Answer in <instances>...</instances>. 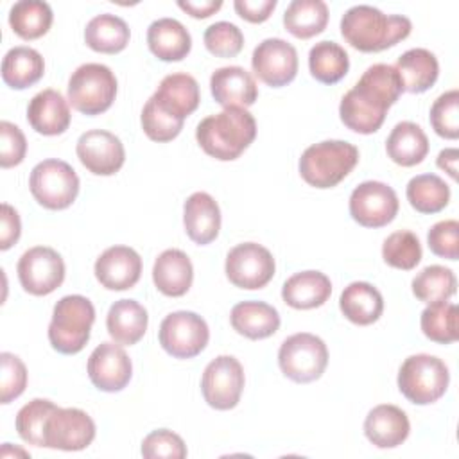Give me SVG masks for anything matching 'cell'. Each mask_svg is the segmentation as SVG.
Segmentation results:
<instances>
[{
    "label": "cell",
    "instance_id": "4dcf8cb0",
    "mask_svg": "<svg viewBox=\"0 0 459 459\" xmlns=\"http://www.w3.org/2000/svg\"><path fill=\"white\" fill-rule=\"evenodd\" d=\"M342 316L360 326L373 325L384 312V298L377 287L368 281H351L339 298Z\"/></svg>",
    "mask_w": 459,
    "mask_h": 459
},
{
    "label": "cell",
    "instance_id": "cb8c5ba5",
    "mask_svg": "<svg viewBox=\"0 0 459 459\" xmlns=\"http://www.w3.org/2000/svg\"><path fill=\"white\" fill-rule=\"evenodd\" d=\"M152 281L165 296H185L194 281V267L186 253L174 247L160 253L152 265Z\"/></svg>",
    "mask_w": 459,
    "mask_h": 459
},
{
    "label": "cell",
    "instance_id": "d4e9b609",
    "mask_svg": "<svg viewBox=\"0 0 459 459\" xmlns=\"http://www.w3.org/2000/svg\"><path fill=\"white\" fill-rule=\"evenodd\" d=\"M170 115L185 120L192 115L201 100L199 84L188 74H169L161 79L158 90L151 95Z\"/></svg>",
    "mask_w": 459,
    "mask_h": 459
},
{
    "label": "cell",
    "instance_id": "7bdbcfd3",
    "mask_svg": "<svg viewBox=\"0 0 459 459\" xmlns=\"http://www.w3.org/2000/svg\"><path fill=\"white\" fill-rule=\"evenodd\" d=\"M140 120H142L143 133L154 142L174 140L181 133L183 122H185V120L170 115L167 109H163L152 97L145 102Z\"/></svg>",
    "mask_w": 459,
    "mask_h": 459
},
{
    "label": "cell",
    "instance_id": "6da1fadb",
    "mask_svg": "<svg viewBox=\"0 0 459 459\" xmlns=\"http://www.w3.org/2000/svg\"><path fill=\"white\" fill-rule=\"evenodd\" d=\"M402 91V81L393 65H371L341 99V122L359 134H371L380 129L387 109L400 99Z\"/></svg>",
    "mask_w": 459,
    "mask_h": 459
},
{
    "label": "cell",
    "instance_id": "db71d44e",
    "mask_svg": "<svg viewBox=\"0 0 459 459\" xmlns=\"http://www.w3.org/2000/svg\"><path fill=\"white\" fill-rule=\"evenodd\" d=\"M457 160H459V151L455 147H450V149H443L437 154L436 163L441 170L448 172L452 179H457Z\"/></svg>",
    "mask_w": 459,
    "mask_h": 459
},
{
    "label": "cell",
    "instance_id": "d590c367",
    "mask_svg": "<svg viewBox=\"0 0 459 459\" xmlns=\"http://www.w3.org/2000/svg\"><path fill=\"white\" fill-rule=\"evenodd\" d=\"M54 14L43 0H20L9 9V25L22 39H38L52 25Z\"/></svg>",
    "mask_w": 459,
    "mask_h": 459
},
{
    "label": "cell",
    "instance_id": "7c38bea8",
    "mask_svg": "<svg viewBox=\"0 0 459 459\" xmlns=\"http://www.w3.org/2000/svg\"><path fill=\"white\" fill-rule=\"evenodd\" d=\"M244 382L242 364L231 355H219L204 368L201 378L203 398L217 411H230L238 403Z\"/></svg>",
    "mask_w": 459,
    "mask_h": 459
},
{
    "label": "cell",
    "instance_id": "74e56055",
    "mask_svg": "<svg viewBox=\"0 0 459 459\" xmlns=\"http://www.w3.org/2000/svg\"><path fill=\"white\" fill-rule=\"evenodd\" d=\"M409 204L420 213H437L450 201L448 185L436 174H420L407 183Z\"/></svg>",
    "mask_w": 459,
    "mask_h": 459
},
{
    "label": "cell",
    "instance_id": "ee69618b",
    "mask_svg": "<svg viewBox=\"0 0 459 459\" xmlns=\"http://www.w3.org/2000/svg\"><path fill=\"white\" fill-rule=\"evenodd\" d=\"M430 124L436 134L446 140L459 136V91L450 90L441 93L430 108Z\"/></svg>",
    "mask_w": 459,
    "mask_h": 459
},
{
    "label": "cell",
    "instance_id": "e575fe53",
    "mask_svg": "<svg viewBox=\"0 0 459 459\" xmlns=\"http://www.w3.org/2000/svg\"><path fill=\"white\" fill-rule=\"evenodd\" d=\"M326 23L328 5L323 0H292L283 13L285 29L299 39L321 34Z\"/></svg>",
    "mask_w": 459,
    "mask_h": 459
},
{
    "label": "cell",
    "instance_id": "30bf717a",
    "mask_svg": "<svg viewBox=\"0 0 459 459\" xmlns=\"http://www.w3.org/2000/svg\"><path fill=\"white\" fill-rule=\"evenodd\" d=\"M160 344L174 359H192L199 355L210 339L206 321L190 310H178L160 325Z\"/></svg>",
    "mask_w": 459,
    "mask_h": 459
},
{
    "label": "cell",
    "instance_id": "44dd1931",
    "mask_svg": "<svg viewBox=\"0 0 459 459\" xmlns=\"http://www.w3.org/2000/svg\"><path fill=\"white\" fill-rule=\"evenodd\" d=\"M411 432L407 414L391 403L373 407L364 420V434L378 448H394L402 445Z\"/></svg>",
    "mask_w": 459,
    "mask_h": 459
},
{
    "label": "cell",
    "instance_id": "8992f818",
    "mask_svg": "<svg viewBox=\"0 0 459 459\" xmlns=\"http://www.w3.org/2000/svg\"><path fill=\"white\" fill-rule=\"evenodd\" d=\"M400 393L416 405H429L437 402L450 382L446 364L436 355L418 353L403 360L398 371Z\"/></svg>",
    "mask_w": 459,
    "mask_h": 459
},
{
    "label": "cell",
    "instance_id": "5b68a950",
    "mask_svg": "<svg viewBox=\"0 0 459 459\" xmlns=\"http://www.w3.org/2000/svg\"><path fill=\"white\" fill-rule=\"evenodd\" d=\"M93 321L95 307L86 296H63L54 305L48 325V341L52 348L63 355L79 353L90 339Z\"/></svg>",
    "mask_w": 459,
    "mask_h": 459
},
{
    "label": "cell",
    "instance_id": "5bb4252c",
    "mask_svg": "<svg viewBox=\"0 0 459 459\" xmlns=\"http://www.w3.org/2000/svg\"><path fill=\"white\" fill-rule=\"evenodd\" d=\"M396 192L382 181H364L350 195V215L364 228H382L398 213Z\"/></svg>",
    "mask_w": 459,
    "mask_h": 459
},
{
    "label": "cell",
    "instance_id": "ba28073f",
    "mask_svg": "<svg viewBox=\"0 0 459 459\" xmlns=\"http://www.w3.org/2000/svg\"><path fill=\"white\" fill-rule=\"evenodd\" d=\"M281 373L298 384L317 380L328 364V350L321 337L299 332L287 337L278 351Z\"/></svg>",
    "mask_w": 459,
    "mask_h": 459
},
{
    "label": "cell",
    "instance_id": "681fc988",
    "mask_svg": "<svg viewBox=\"0 0 459 459\" xmlns=\"http://www.w3.org/2000/svg\"><path fill=\"white\" fill-rule=\"evenodd\" d=\"M27 152L25 134L13 122H0V167L9 169L20 165Z\"/></svg>",
    "mask_w": 459,
    "mask_h": 459
},
{
    "label": "cell",
    "instance_id": "7402d4cb",
    "mask_svg": "<svg viewBox=\"0 0 459 459\" xmlns=\"http://www.w3.org/2000/svg\"><path fill=\"white\" fill-rule=\"evenodd\" d=\"M68 100L52 88L36 93L27 106V120L30 127L45 136H56L70 126Z\"/></svg>",
    "mask_w": 459,
    "mask_h": 459
},
{
    "label": "cell",
    "instance_id": "836d02e7",
    "mask_svg": "<svg viewBox=\"0 0 459 459\" xmlns=\"http://www.w3.org/2000/svg\"><path fill=\"white\" fill-rule=\"evenodd\" d=\"M129 27L127 23L111 13H102L93 16L84 29L86 45L102 54H118L129 43Z\"/></svg>",
    "mask_w": 459,
    "mask_h": 459
},
{
    "label": "cell",
    "instance_id": "277c9868",
    "mask_svg": "<svg viewBox=\"0 0 459 459\" xmlns=\"http://www.w3.org/2000/svg\"><path fill=\"white\" fill-rule=\"evenodd\" d=\"M359 149L344 140H325L307 147L299 158V174L310 186L332 188L357 165Z\"/></svg>",
    "mask_w": 459,
    "mask_h": 459
},
{
    "label": "cell",
    "instance_id": "8fae6325",
    "mask_svg": "<svg viewBox=\"0 0 459 459\" xmlns=\"http://www.w3.org/2000/svg\"><path fill=\"white\" fill-rule=\"evenodd\" d=\"M228 280L238 289H262L276 271L271 251L256 242H244L230 249L224 264Z\"/></svg>",
    "mask_w": 459,
    "mask_h": 459
},
{
    "label": "cell",
    "instance_id": "ac0fdd59",
    "mask_svg": "<svg viewBox=\"0 0 459 459\" xmlns=\"http://www.w3.org/2000/svg\"><path fill=\"white\" fill-rule=\"evenodd\" d=\"M133 375V364L118 342H100L88 359V377L99 391H122Z\"/></svg>",
    "mask_w": 459,
    "mask_h": 459
},
{
    "label": "cell",
    "instance_id": "f5cc1de1",
    "mask_svg": "<svg viewBox=\"0 0 459 459\" xmlns=\"http://www.w3.org/2000/svg\"><path fill=\"white\" fill-rule=\"evenodd\" d=\"M178 5L188 13L190 16L194 18H208L212 14H215L221 7H222V2L221 0H203V2H194V0H179Z\"/></svg>",
    "mask_w": 459,
    "mask_h": 459
},
{
    "label": "cell",
    "instance_id": "c3c4849f",
    "mask_svg": "<svg viewBox=\"0 0 459 459\" xmlns=\"http://www.w3.org/2000/svg\"><path fill=\"white\" fill-rule=\"evenodd\" d=\"M429 249L441 258L457 260L459 256V222L455 219H446L436 222L427 235Z\"/></svg>",
    "mask_w": 459,
    "mask_h": 459
},
{
    "label": "cell",
    "instance_id": "ab89813d",
    "mask_svg": "<svg viewBox=\"0 0 459 459\" xmlns=\"http://www.w3.org/2000/svg\"><path fill=\"white\" fill-rule=\"evenodd\" d=\"M420 325L427 339L439 344H450L459 337L457 307L448 301L430 303L421 312Z\"/></svg>",
    "mask_w": 459,
    "mask_h": 459
},
{
    "label": "cell",
    "instance_id": "d6986e66",
    "mask_svg": "<svg viewBox=\"0 0 459 459\" xmlns=\"http://www.w3.org/2000/svg\"><path fill=\"white\" fill-rule=\"evenodd\" d=\"M95 278L108 290H126L136 285L142 274V258L129 246H111L95 260Z\"/></svg>",
    "mask_w": 459,
    "mask_h": 459
},
{
    "label": "cell",
    "instance_id": "f546056e",
    "mask_svg": "<svg viewBox=\"0 0 459 459\" xmlns=\"http://www.w3.org/2000/svg\"><path fill=\"white\" fill-rule=\"evenodd\" d=\"M394 70L402 81L403 91L423 93L437 81L439 63L430 50L418 47L403 52L396 59Z\"/></svg>",
    "mask_w": 459,
    "mask_h": 459
},
{
    "label": "cell",
    "instance_id": "816d5d0a",
    "mask_svg": "<svg viewBox=\"0 0 459 459\" xmlns=\"http://www.w3.org/2000/svg\"><path fill=\"white\" fill-rule=\"evenodd\" d=\"M233 7L242 20L251 23H262L274 11L276 0H235Z\"/></svg>",
    "mask_w": 459,
    "mask_h": 459
},
{
    "label": "cell",
    "instance_id": "603a6c76",
    "mask_svg": "<svg viewBox=\"0 0 459 459\" xmlns=\"http://www.w3.org/2000/svg\"><path fill=\"white\" fill-rule=\"evenodd\" d=\"M183 224L188 238L199 246L217 238L221 230V210L206 192H194L183 204Z\"/></svg>",
    "mask_w": 459,
    "mask_h": 459
},
{
    "label": "cell",
    "instance_id": "3957f363",
    "mask_svg": "<svg viewBox=\"0 0 459 459\" xmlns=\"http://www.w3.org/2000/svg\"><path fill=\"white\" fill-rule=\"evenodd\" d=\"M256 122L246 108H224L197 124L195 140L201 149L219 160H237L255 140Z\"/></svg>",
    "mask_w": 459,
    "mask_h": 459
},
{
    "label": "cell",
    "instance_id": "f6af8a7d",
    "mask_svg": "<svg viewBox=\"0 0 459 459\" xmlns=\"http://www.w3.org/2000/svg\"><path fill=\"white\" fill-rule=\"evenodd\" d=\"M204 47L217 57H235L244 47V34L231 22H215L204 30Z\"/></svg>",
    "mask_w": 459,
    "mask_h": 459
},
{
    "label": "cell",
    "instance_id": "e0dca14e",
    "mask_svg": "<svg viewBox=\"0 0 459 459\" xmlns=\"http://www.w3.org/2000/svg\"><path fill=\"white\" fill-rule=\"evenodd\" d=\"M79 161L95 176H113L126 161V149L118 136L104 129H90L77 140Z\"/></svg>",
    "mask_w": 459,
    "mask_h": 459
},
{
    "label": "cell",
    "instance_id": "7a4b0ae2",
    "mask_svg": "<svg viewBox=\"0 0 459 459\" xmlns=\"http://www.w3.org/2000/svg\"><path fill=\"white\" fill-rule=\"evenodd\" d=\"M412 23L402 14H384L366 4L350 7L341 18V34L360 52H382L411 34Z\"/></svg>",
    "mask_w": 459,
    "mask_h": 459
},
{
    "label": "cell",
    "instance_id": "2e32d148",
    "mask_svg": "<svg viewBox=\"0 0 459 459\" xmlns=\"http://www.w3.org/2000/svg\"><path fill=\"white\" fill-rule=\"evenodd\" d=\"M95 437V423L88 412L75 407H57L45 427L47 448L75 452L91 445Z\"/></svg>",
    "mask_w": 459,
    "mask_h": 459
},
{
    "label": "cell",
    "instance_id": "8d00e7d4",
    "mask_svg": "<svg viewBox=\"0 0 459 459\" xmlns=\"http://www.w3.org/2000/svg\"><path fill=\"white\" fill-rule=\"evenodd\" d=\"M308 68L316 81L323 84H335L348 74L350 57L339 43L325 39L310 48Z\"/></svg>",
    "mask_w": 459,
    "mask_h": 459
},
{
    "label": "cell",
    "instance_id": "4316f807",
    "mask_svg": "<svg viewBox=\"0 0 459 459\" xmlns=\"http://www.w3.org/2000/svg\"><path fill=\"white\" fill-rule=\"evenodd\" d=\"M147 45L161 61H181L192 48V38L181 22L158 18L147 29Z\"/></svg>",
    "mask_w": 459,
    "mask_h": 459
},
{
    "label": "cell",
    "instance_id": "f35d334b",
    "mask_svg": "<svg viewBox=\"0 0 459 459\" xmlns=\"http://www.w3.org/2000/svg\"><path fill=\"white\" fill-rule=\"evenodd\" d=\"M455 274L445 265H427L412 280V294L427 305L448 301L455 294Z\"/></svg>",
    "mask_w": 459,
    "mask_h": 459
},
{
    "label": "cell",
    "instance_id": "f1b7e54d",
    "mask_svg": "<svg viewBox=\"0 0 459 459\" xmlns=\"http://www.w3.org/2000/svg\"><path fill=\"white\" fill-rule=\"evenodd\" d=\"M231 326L237 333L258 341L271 337L280 328L278 310L264 301H240L231 308Z\"/></svg>",
    "mask_w": 459,
    "mask_h": 459
},
{
    "label": "cell",
    "instance_id": "9c48e42d",
    "mask_svg": "<svg viewBox=\"0 0 459 459\" xmlns=\"http://www.w3.org/2000/svg\"><path fill=\"white\" fill-rule=\"evenodd\" d=\"M32 197L48 210L68 208L79 194V178L72 165L63 160L39 161L29 178Z\"/></svg>",
    "mask_w": 459,
    "mask_h": 459
},
{
    "label": "cell",
    "instance_id": "484cf974",
    "mask_svg": "<svg viewBox=\"0 0 459 459\" xmlns=\"http://www.w3.org/2000/svg\"><path fill=\"white\" fill-rule=\"evenodd\" d=\"M332 294V281L321 271H301L285 280L281 287L283 301L296 310L321 307Z\"/></svg>",
    "mask_w": 459,
    "mask_h": 459
},
{
    "label": "cell",
    "instance_id": "52a82bcc",
    "mask_svg": "<svg viewBox=\"0 0 459 459\" xmlns=\"http://www.w3.org/2000/svg\"><path fill=\"white\" fill-rule=\"evenodd\" d=\"M66 95L77 111L90 117L100 115L117 97V77L106 65L84 63L72 72Z\"/></svg>",
    "mask_w": 459,
    "mask_h": 459
},
{
    "label": "cell",
    "instance_id": "9a60e30c",
    "mask_svg": "<svg viewBox=\"0 0 459 459\" xmlns=\"http://www.w3.org/2000/svg\"><path fill=\"white\" fill-rule=\"evenodd\" d=\"M251 66L262 82L281 88L292 82L298 74V52L281 38H267L255 47Z\"/></svg>",
    "mask_w": 459,
    "mask_h": 459
},
{
    "label": "cell",
    "instance_id": "1f68e13d",
    "mask_svg": "<svg viewBox=\"0 0 459 459\" xmlns=\"http://www.w3.org/2000/svg\"><path fill=\"white\" fill-rule=\"evenodd\" d=\"M387 156L402 167H414L423 161L429 152V138L425 131L409 120L398 122L385 140Z\"/></svg>",
    "mask_w": 459,
    "mask_h": 459
},
{
    "label": "cell",
    "instance_id": "7dc6e473",
    "mask_svg": "<svg viewBox=\"0 0 459 459\" xmlns=\"http://www.w3.org/2000/svg\"><path fill=\"white\" fill-rule=\"evenodd\" d=\"M142 455L147 459H183L186 457V446L181 436L176 432L169 429H158L143 437Z\"/></svg>",
    "mask_w": 459,
    "mask_h": 459
},
{
    "label": "cell",
    "instance_id": "ffe728a7",
    "mask_svg": "<svg viewBox=\"0 0 459 459\" xmlns=\"http://www.w3.org/2000/svg\"><path fill=\"white\" fill-rule=\"evenodd\" d=\"M210 90L224 108H249L258 97L255 77L242 66H221L210 77Z\"/></svg>",
    "mask_w": 459,
    "mask_h": 459
},
{
    "label": "cell",
    "instance_id": "4fadbf2b",
    "mask_svg": "<svg viewBox=\"0 0 459 459\" xmlns=\"http://www.w3.org/2000/svg\"><path fill=\"white\" fill-rule=\"evenodd\" d=\"M16 273L25 292L32 296H47L63 283L65 262L56 249L34 246L20 256Z\"/></svg>",
    "mask_w": 459,
    "mask_h": 459
},
{
    "label": "cell",
    "instance_id": "60d3db41",
    "mask_svg": "<svg viewBox=\"0 0 459 459\" xmlns=\"http://www.w3.org/2000/svg\"><path fill=\"white\" fill-rule=\"evenodd\" d=\"M57 405L47 398H34L25 403L16 414V430L18 436L34 446H43L45 443V427L50 414Z\"/></svg>",
    "mask_w": 459,
    "mask_h": 459
},
{
    "label": "cell",
    "instance_id": "83f0119b",
    "mask_svg": "<svg viewBox=\"0 0 459 459\" xmlns=\"http://www.w3.org/2000/svg\"><path fill=\"white\" fill-rule=\"evenodd\" d=\"M149 316L143 305L134 299L115 301L106 317V328L111 339L124 346L136 344L147 330Z\"/></svg>",
    "mask_w": 459,
    "mask_h": 459
},
{
    "label": "cell",
    "instance_id": "d6a6232c",
    "mask_svg": "<svg viewBox=\"0 0 459 459\" xmlns=\"http://www.w3.org/2000/svg\"><path fill=\"white\" fill-rule=\"evenodd\" d=\"M43 74L45 61L41 54L30 47H13L2 59V79L13 90H25L36 84Z\"/></svg>",
    "mask_w": 459,
    "mask_h": 459
},
{
    "label": "cell",
    "instance_id": "b9f144b4",
    "mask_svg": "<svg viewBox=\"0 0 459 459\" xmlns=\"http://www.w3.org/2000/svg\"><path fill=\"white\" fill-rule=\"evenodd\" d=\"M421 244L409 230L391 233L382 244V258L387 265L402 271L414 269L421 260Z\"/></svg>",
    "mask_w": 459,
    "mask_h": 459
},
{
    "label": "cell",
    "instance_id": "bcb514c9",
    "mask_svg": "<svg viewBox=\"0 0 459 459\" xmlns=\"http://www.w3.org/2000/svg\"><path fill=\"white\" fill-rule=\"evenodd\" d=\"M0 402L9 403L18 398L27 385V368L20 357L9 351L0 353Z\"/></svg>",
    "mask_w": 459,
    "mask_h": 459
},
{
    "label": "cell",
    "instance_id": "f907efd6",
    "mask_svg": "<svg viewBox=\"0 0 459 459\" xmlns=\"http://www.w3.org/2000/svg\"><path fill=\"white\" fill-rule=\"evenodd\" d=\"M22 233V222L18 212L7 204L2 203V212H0V249L5 251L13 244L18 242Z\"/></svg>",
    "mask_w": 459,
    "mask_h": 459
}]
</instances>
